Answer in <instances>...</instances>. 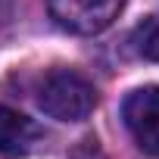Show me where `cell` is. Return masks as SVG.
Wrapping results in <instances>:
<instances>
[{
  "label": "cell",
  "mask_w": 159,
  "mask_h": 159,
  "mask_svg": "<svg viewBox=\"0 0 159 159\" xmlns=\"http://www.w3.org/2000/svg\"><path fill=\"white\" fill-rule=\"evenodd\" d=\"M125 128L147 156H159V88H137L122 103Z\"/></svg>",
  "instance_id": "3"
},
{
  "label": "cell",
  "mask_w": 159,
  "mask_h": 159,
  "mask_svg": "<svg viewBox=\"0 0 159 159\" xmlns=\"http://www.w3.org/2000/svg\"><path fill=\"white\" fill-rule=\"evenodd\" d=\"M44 143V128L22 116L19 109L0 106V153L7 156H31L38 147Z\"/></svg>",
  "instance_id": "4"
},
{
  "label": "cell",
  "mask_w": 159,
  "mask_h": 159,
  "mask_svg": "<svg viewBox=\"0 0 159 159\" xmlns=\"http://www.w3.org/2000/svg\"><path fill=\"white\" fill-rule=\"evenodd\" d=\"M38 103L56 122H81V119H88L94 112L97 91H94V84L88 78L78 75L75 69H56L41 81Z\"/></svg>",
  "instance_id": "1"
},
{
  "label": "cell",
  "mask_w": 159,
  "mask_h": 159,
  "mask_svg": "<svg viewBox=\"0 0 159 159\" xmlns=\"http://www.w3.org/2000/svg\"><path fill=\"white\" fill-rule=\"evenodd\" d=\"M137 56L150 59V62H159V13L143 19L137 28H134V38H131Z\"/></svg>",
  "instance_id": "5"
},
{
  "label": "cell",
  "mask_w": 159,
  "mask_h": 159,
  "mask_svg": "<svg viewBox=\"0 0 159 159\" xmlns=\"http://www.w3.org/2000/svg\"><path fill=\"white\" fill-rule=\"evenodd\" d=\"M125 7V0H47L53 22L72 34H100L109 28Z\"/></svg>",
  "instance_id": "2"
}]
</instances>
